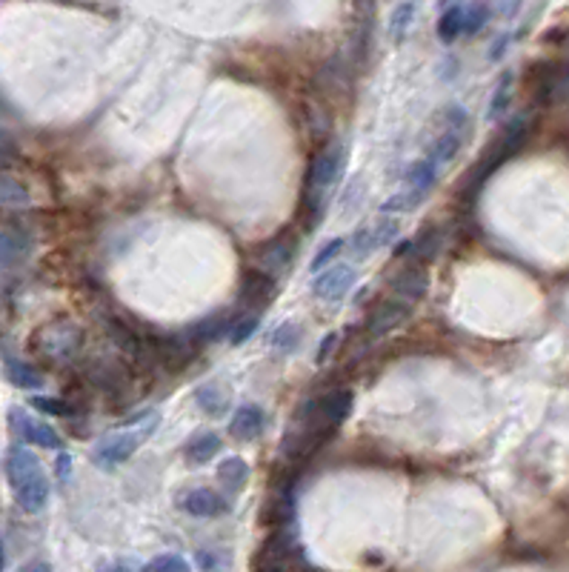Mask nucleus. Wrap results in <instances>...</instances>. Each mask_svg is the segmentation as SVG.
<instances>
[{"label":"nucleus","instance_id":"21","mask_svg":"<svg viewBox=\"0 0 569 572\" xmlns=\"http://www.w3.org/2000/svg\"><path fill=\"white\" fill-rule=\"evenodd\" d=\"M458 35H464V6H450L438 21L441 43H455Z\"/></svg>","mask_w":569,"mask_h":572},{"label":"nucleus","instance_id":"24","mask_svg":"<svg viewBox=\"0 0 569 572\" xmlns=\"http://www.w3.org/2000/svg\"><path fill=\"white\" fill-rule=\"evenodd\" d=\"M412 21H415V0H404V4H398L395 12H392V18H390V35H392V40H401L409 32Z\"/></svg>","mask_w":569,"mask_h":572},{"label":"nucleus","instance_id":"29","mask_svg":"<svg viewBox=\"0 0 569 572\" xmlns=\"http://www.w3.org/2000/svg\"><path fill=\"white\" fill-rule=\"evenodd\" d=\"M486 21H489V6L486 4H472V6L464 9V32L467 35L481 32Z\"/></svg>","mask_w":569,"mask_h":572},{"label":"nucleus","instance_id":"36","mask_svg":"<svg viewBox=\"0 0 569 572\" xmlns=\"http://www.w3.org/2000/svg\"><path fill=\"white\" fill-rule=\"evenodd\" d=\"M18 158H21L18 144H14L6 132H0V169L14 166V163H18Z\"/></svg>","mask_w":569,"mask_h":572},{"label":"nucleus","instance_id":"11","mask_svg":"<svg viewBox=\"0 0 569 572\" xmlns=\"http://www.w3.org/2000/svg\"><path fill=\"white\" fill-rule=\"evenodd\" d=\"M183 513H189L195 518H214L226 509V501L212 489H189L187 496L180 498Z\"/></svg>","mask_w":569,"mask_h":572},{"label":"nucleus","instance_id":"13","mask_svg":"<svg viewBox=\"0 0 569 572\" xmlns=\"http://www.w3.org/2000/svg\"><path fill=\"white\" fill-rule=\"evenodd\" d=\"M32 252V241L23 232L0 229V267H18Z\"/></svg>","mask_w":569,"mask_h":572},{"label":"nucleus","instance_id":"39","mask_svg":"<svg viewBox=\"0 0 569 572\" xmlns=\"http://www.w3.org/2000/svg\"><path fill=\"white\" fill-rule=\"evenodd\" d=\"M69 472H72V458H69L66 453H60V458H57V475H60V478H64V481H66V478H69Z\"/></svg>","mask_w":569,"mask_h":572},{"label":"nucleus","instance_id":"15","mask_svg":"<svg viewBox=\"0 0 569 572\" xmlns=\"http://www.w3.org/2000/svg\"><path fill=\"white\" fill-rule=\"evenodd\" d=\"M375 29V0H355V49L366 55Z\"/></svg>","mask_w":569,"mask_h":572},{"label":"nucleus","instance_id":"28","mask_svg":"<svg viewBox=\"0 0 569 572\" xmlns=\"http://www.w3.org/2000/svg\"><path fill=\"white\" fill-rule=\"evenodd\" d=\"M510 95H512V72H503L501 84L495 86V95H492V103H489V118L492 120L506 112V106H510Z\"/></svg>","mask_w":569,"mask_h":572},{"label":"nucleus","instance_id":"3","mask_svg":"<svg viewBox=\"0 0 569 572\" xmlns=\"http://www.w3.org/2000/svg\"><path fill=\"white\" fill-rule=\"evenodd\" d=\"M158 424H152L141 432H118V436L112 438H103L98 446H95V453H92V458H95V463L101 470H112L118 467V463L123 461H129L137 450L144 446V438L149 436L152 429H155Z\"/></svg>","mask_w":569,"mask_h":572},{"label":"nucleus","instance_id":"12","mask_svg":"<svg viewBox=\"0 0 569 572\" xmlns=\"http://www.w3.org/2000/svg\"><path fill=\"white\" fill-rule=\"evenodd\" d=\"M264 424H267L264 409L255 404H246L235 412L232 424H229V432H232V438H238V441H255L260 432H264Z\"/></svg>","mask_w":569,"mask_h":572},{"label":"nucleus","instance_id":"22","mask_svg":"<svg viewBox=\"0 0 569 572\" xmlns=\"http://www.w3.org/2000/svg\"><path fill=\"white\" fill-rule=\"evenodd\" d=\"M438 243H441L438 232L435 229H424L418 238H412V250H409V258L407 260H415V264H426L429 258H435Z\"/></svg>","mask_w":569,"mask_h":572},{"label":"nucleus","instance_id":"10","mask_svg":"<svg viewBox=\"0 0 569 572\" xmlns=\"http://www.w3.org/2000/svg\"><path fill=\"white\" fill-rule=\"evenodd\" d=\"M566 81H569V75H566L564 66H558V64H538L535 75H532V92H535V98L541 103L558 101V95L566 89Z\"/></svg>","mask_w":569,"mask_h":572},{"label":"nucleus","instance_id":"33","mask_svg":"<svg viewBox=\"0 0 569 572\" xmlns=\"http://www.w3.org/2000/svg\"><path fill=\"white\" fill-rule=\"evenodd\" d=\"M395 235H398V224L395 221H381L378 226L369 229V243H372V250H378V246L392 243Z\"/></svg>","mask_w":569,"mask_h":572},{"label":"nucleus","instance_id":"14","mask_svg":"<svg viewBox=\"0 0 569 572\" xmlns=\"http://www.w3.org/2000/svg\"><path fill=\"white\" fill-rule=\"evenodd\" d=\"M460 146H464V132H452V129H443L438 137H435V144L429 146V152H426V158L433 161L438 169L443 166V163H450V161H455V154L460 152Z\"/></svg>","mask_w":569,"mask_h":572},{"label":"nucleus","instance_id":"40","mask_svg":"<svg viewBox=\"0 0 569 572\" xmlns=\"http://www.w3.org/2000/svg\"><path fill=\"white\" fill-rule=\"evenodd\" d=\"M18 572H52V567L46 564V561H32V564H26V567H21Z\"/></svg>","mask_w":569,"mask_h":572},{"label":"nucleus","instance_id":"9","mask_svg":"<svg viewBox=\"0 0 569 572\" xmlns=\"http://www.w3.org/2000/svg\"><path fill=\"white\" fill-rule=\"evenodd\" d=\"M352 284H355V269L346 264H332L324 272H318L312 281V292L324 301H337L346 295Z\"/></svg>","mask_w":569,"mask_h":572},{"label":"nucleus","instance_id":"30","mask_svg":"<svg viewBox=\"0 0 569 572\" xmlns=\"http://www.w3.org/2000/svg\"><path fill=\"white\" fill-rule=\"evenodd\" d=\"M144 572H189V564L180 555H158L144 567Z\"/></svg>","mask_w":569,"mask_h":572},{"label":"nucleus","instance_id":"5","mask_svg":"<svg viewBox=\"0 0 569 572\" xmlns=\"http://www.w3.org/2000/svg\"><path fill=\"white\" fill-rule=\"evenodd\" d=\"M9 424H12L14 432H18L21 441L38 444V446H43V450H60V446H64V441H60V436L49 424L29 418L23 409H9Z\"/></svg>","mask_w":569,"mask_h":572},{"label":"nucleus","instance_id":"38","mask_svg":"<svg viewBox=\"0 0 569 572\" xmlns=\"http://www.w3.org/2000/svg\"><path fill=\"white\" fill-rule=\"evenodd\" d=\"M335 347H337V332H327L324 341H320V347H318L315 361H318V364H327V358L335 352Z\"/></svg>","mask_w":569,"mask_h":572},{"label":"nucleus","instance_id":"23","mask_svg":"<svg viewBox=\"0 0 569 572\" xmlns=\"http://www.w3.org/2000/svg\"><path fill=\"white\" fill-rule=\"evenodd\" d=\"M6 381L18 386V390H40V386H43V378L35 373L32 366L21 364V361H9L6 364Z\"/></svg>","mask_w":569,"mask_h":572},{"label":"nucleus","instance_id":"2","mask_svg":"<svg viewBox=\"0 0 569 572\" xmlns=\"http://www.w3.org/2000/svg\"><path fill=\"white\" fill-rule=\"evenodd\" d=\"M32 347L46 361L69 364L78 358L83 349V332L78 323L72 321H55V323H46V327H40L32 335Z\"/></svg>","mask_w":569,"mask_h":572},{"label":"nucleus","instance_id":"32","mask_svg":"<svg viewBox=\"0 0 569 572\" xmlns=\"http://www.w3.org/2000/svg\"><path fill=\"white\" fill-rule=\"evenodd\" d=\"M255 330H258V315L249 312V315H243L241 321L232 323V335H229V341H232V344L238 347V344H243V341H249V338L255 335Z\"/></svg>","mask_w":569,"mask_h":572},{"label":"nucleus","instance_id":"35","mask_svg":"<svg viewBox=\"0 0 569 572\" xmlns=\"http://www.w3.org/2000/svg\"><path fill=\"white\" fill-rule=\"evenodd\" d=\"M443 115H447V129H452V132H467V127H469V115H467L464 106L450 103L447 110H443Z\"/></svg>","mask_w":569,"mask_h":572},{"label":"nucleus","instance_id":"20","mask_svg":"<svg viewBox=\"0 0 569 572\" xmlns=\"http://www.w3.org/2000/svg\"><path fill=\"white\" fill-rule=\"evenodd\" d=\"M246 478H249V467H246V461L232 455L218 463V481L229 489H241L246 484Z\"/></svg>","mask_w":569,"mask_h":572},{"label":"nucleus","instance_id":"37","mask_svg":"<svg viewBox=\"0 0 569 572\" xmlns=\"http://www.w3.org/2000/svg\"><path fill=\"white\" fill-rule=\"evenodd\" d=\"M303 567V561H258L255 572H298Z\"/></svg>","mask_w":569,"mask_h":572},{"label":"nucleus","instance_id":"1","mask_svg":"<svg viewBox=\"0 0 569 572\" xmlns=\"http://www.w3.org/2000/svg\"><path fill=\"white\" fill-rule=\"evenodd\" d=\"M6 478L14 492V501L26 513H40L49 501V478L43 475L40 461L26 446H12L6 455Z\"/></svg>","mask_w":569,"mask_h":572},{"label":"nucleus","instance_id":"17","mask_svg":"<svg viewBox=\"0 0 569 572\" xmlns=\"http://www.w3.org/2000/svg\"><path fill=\"white\" fill-rule=\"evenodd\" d=\"M438 172L441 169L429 161V158H421L418 163H412V169L407 172V183H409V189L415 192H421V195H429L435 187V180H438Z\"/></svg>","mask_w":569,"mask_h":572},{"label":"nucleus","instance_id":"19","mask_svg":"<svg viewBox=\"0 0 569 572\" xmlns=\"http://www.w3.org/2000/svg\"><path fill=\"white\" fill-rule=\"evenodd\" d=\"M221 453V436H214V432H204V436H195L187 444V458L192 463H206L214 455Z\"/></svg>","mask_w":569,"mask_h":572},{"label":"nucleus","instance_id":"27","mask_svg":"<svg viewBox=\"0 0 569 572\" xmlns=\"http://www.w3.org/2000/svg\"><path fill=\"white\" fill-rule=\"evenodd\" d=\"M426 195H421V192H415V189H401L398 195H392L387 204L381 207V212L383 215H398V212H412L415 207L421 204Z\"/></svg>","mask_w":569,"mask_h":572},{"label":"nucleus","instance_id":"8","mask_svg":"<svg viewBox=\"0 0 569 572\" xmlns=\"http://www.w3.org/2000/svg\"><path fill=\"white\" fill-rule=\"evenodd\" d=\"M278 295V286H275L272 275L264 269H249L243 275V284H241V306L243 309H252L258 315V309L269 306V301Z\"/></svg>","mask_w":569,"mask_h":572},{"label":"nucleus","instance_id":"34","mask_svg":"<svg viewBox=\"0 0 569 572\" xmlns=\"http://www.w3.org/2000/svg\"><path fill=\"white\" fill-rule=\"evenodd\" d=\"M32 407L35 409H43L49 415H64V418H72L74 415V407L66 404V400H52V398H32Z\"/></svg>","mask_w":569,"mask_h":572},{"label":"nucleus","instance_id":"7","mask_svg":"<svg viewBox=\"0 0 569 572\" xmlns=\"http://www.w3.org/2000/svg\"><path fill=\"white\" fill-rule=\"evenodd\" d=\"M429 289V269L426 264H415V260H407V267L392 277V292L398 301L404 304H418Z\"/></svg>","mask_w":569,"mask_h":572},{"label":"nucleus","instance_id":"26","mask_svg":"<svg viewBox=\"0 0 569 572\" xmlns=\"http://www.w3.org/2000/svg\"><path fill=\"white\" fill-rule=\"evenodd\" d=\"M344 250H346V241H344V238H332V241H327V243L318 250V255L312 258L310 269H312V272H324L327 267L335 264V258H341Z\"/></svg>","mask_w":569,"mask_h":572},{"label":"nucleus","instance_id":"25","mask_svg":"<svg viewBox=\"0 0 569 572\" xmlns=\"http://www.w3.org/2000/svg\"><path fill=\"white\" fill-rule=\"evenodd\" d=\"M195 400H197V407L209 415H221L226 409V395L221 392V386H214V383H204L201 390L195 392Z\"/></svg>","mask_w":569,"mask_h":572},{"label":"nucleus","instance_id":"18","mask_svg":"<svg viewBox=\"0 0 569 572\" xmlns=\"http://www.w3.org/2000/svg\"><path fill=\"white\" fill-rule=\"evenodd\" d=\"M29 189L26 183H21L18 178H12L6 172H0V207L6 209H23L29 207Z\"/></svg>","mask_w":569,"mask_h":572},{"label":"nucleus","instance_id":"41","mask_svg":"<svg viewBox=\"0 0 569 572\" xmlns=\"http://www.w3.org/2000/svg\"><path fill=\"white\" fill-rule=\"evenodd\" d=\"M0 569H4V552H0Z\"/></svg>","mask_w":569,"mask_h":572},{"label":"nucleus","instance_id":"4","mask_svg":"<svg viewBox=\"0 0 569 572\" xmlns=\"http://www.w3.org/2000/svg\"><path fill=\"white\" fill-rule=\"evenodd\" d=\"M341 163H344V152L341 149H324V152L312 158L310 178H306V195H310L312 207L324 204L329 187L335 183L337 172H341Z\"/></svg>","mask_w":569,"mask_h":572},{"label":"nucleus","instance_id":"16","mask_svg":"<svg viewBox=\"0 0 569 572\" xmlns=\"http://www.w3.org/2000/svg\"><path fill=\"white\" fill-rule=\"evenodd\" d=\"M292 260V246H289V241H284V238H275V241H269V243H264L260 246V255H258V269H264V272H278V269H284L286 264Z\"/></svg>","mask_w":569,"mask_h":572},{"label":"nucleus","instance_id":"31","mask_svg":"<svg viewBox=\"0 0 569 572\" xmlns=\"http://www.w3.org/2000/svg\"><path fill=\"white\" fill-rule=\"evenodd\" d=\"M272 344L278 347L281 352H292L301 344V330L295 327V323H284V327L272 335Z\"/></svg>","mask_w":569,"mask_h":572},{"label":"nucleus","instance_id":"6","mask_svg":"<svg viewBox=\"0 0 569 572\" xmlns=\"http://www.w3.org/2000/svg\"><path fill=\"white\" fill-rule=\"evenodd\" d=\"M409 315H412V304H404V301H398V298H390V301L378 304V306L372 309V312H369V318H366V330H369V335L383 338V335L395 332L398 327H404V321H409Z\"/></svg>","mask_w":569,"mask_h":572}]
</instances>
